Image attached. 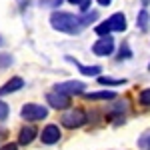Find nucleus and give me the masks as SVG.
<instances>
[{"mask_svg":"<svg viewBox=\"0 0 150 150\" xmlns=\"http://www.w3.org/2000/svg\"><path fill=\"white\" fill-rule=\"evenodd\" d=\"M50 26L58 30V32H64V34H80L82 24L80 18L72 12H62V10H54L50 14Z\"/></svg>","mask_w":150,"mask_h":150,"instance_id":"obj_1","label":"nucleus"},{"mask_svg":"<svg viewBox=\"0 0 150 150\" xmlns=\"http://www.w3.org/2000/svg\"><path fill=\"white\" fill-rule=\"evenodd\" d=\"M86 122H88V116L82 108H66L64 114L60 116V124L64 128H70V130L84 126Z\"/></svg>","mask_w":150,"mask_h":150,"instance_id":"obj_2","label":"nucleus"},{"mask_svg":"<svg viewBox=\"0 0 150 150\" xmlns=\"http://www.w3.org/2000/svg\"><path fill=\"white\" fill-rule=\"evenodd\" d=\"M20 116H22V120H26V122H40V120H44L48 116V108L42 106V104L28 102V104L22 106Z\"/></svg>","mask_w":150,"mask_h":150,"instance_id":"obj_3","label":"nucleus"},{"mask_svg":"<svg viewBox=\"0 0 150 150\" xmlns=\"http://www.w3.org/2000/svg\"><path fill=\"white\" fill-rule=\"evenodd\" d=\"M52 90H56V92H62L66 94V96H78V94H84V90H86V84L80 80H66V82H58V84H54V88Z\"/></svg>","mask_w":150,"mask_h":150,"instance_id":"obj_4","label":"nucleus"},{"mask_svg":"<svg viewBox=\"0 0 150 150\" xmlns=\"http://www.w3.org/2000/svg\"><path fill=\"white\" fill-rule=\"evenodd\" d=\"M114 42H116V40L110 34L98 36V40L92 44V52L96 54V56H110V54L114 52V48H116Z\"/></svg>","mask_w":150,"mask_h":150,"instance_id":"obj_5","label":"nucleus"},{"mask_svg":"<svg viewBox=\"0 0 150 150\" xmlns=\"http://www.w3.org/2000/svg\"><path fill=\"white\" fill-rule=\"evenodd\" d=\"M126 106L128 102L126 100H116L112 106H110V110L106 112V120H110L112 124H122L124 122V118H126Z\"/></svg>","mask_w":150,"mask_h":150,"instance_id":"obj_6","label":"nucleus"},{"mask_svg":"<svg viewBox=\"0 0 150 150\" xmlns=\"http://www.w3.org/2000/svg\"><path fill=\"white\" fill-rule=\"evenodd\" d=\"M46 104L50 108H54V110H66V108H70V104H72V98L66 96V94H62V92L52 90V92L46 94Z\"/></svg>","mask_w":150,"mask_h":150,"instance_id":"obj_7","label":"nucleus"},{"mask_svg":"<svg viewBox=\"0 0 150 150\" xmlns=\"http://www.w3.org/2000/svg\"><path fill=\"white\" fill-rule=\"evenodd\" d=\"M60 138H62V130H60L58 124H46V126L42 128V132H40V140H42V144H48V146L56 144Z\"/></svg>","mask_w":150,"mask_h":150,"instance_id":"obj_8","label":"nucleus"},{"mask_svg":"<svg viewBox=\"0 0 150 150\" xmlns=\"http://www.w3.org/2000/svg\"><path fill=\"white\" fill-rule=\"evenodd\" d=\"M38 136V130H36V126L30 122V124H24L22 128H20V132H18V144L20 146H28L32 140Z\"/></svg>","mask_w":150,"mask_h":150,"instance_id":"obj_9","label":"nucleus"},{"mask_svg":"<svg viewBox=\"0 0 150 150\" xmlns=\"http://www.w3.org/2000/svg\"><path fill=\"white\" fill-rule=\"evenodd\" d=\"M22 88H24V80L20 78V76H12L6 84H2V86H0V96H6V94L18 92V90H22Z\"/></svg>","mask_w":150,"mask_h":150,"instance_id":"obj_10","label":"nucleus"},{"mask_svg":"<svg viewBox=\"0 0 150 150\" xmlns=\"http://www.w3.org/2000/svg\"><path fill=\"white\" fill-rule=\"evenodd\" d=\"M108 24H110V30H112V32H124L128 28L126 16H124L122 12H114V14L108 18Z\"/></svg>","mask_w":150,"mask_h":150,"instance_id":"obj_11","label":"nucleus"},{"mask_svg":"<svg viewBox=\"0 0 150 150\" xmlns=\"http://www.w3.org/2000/svg\"><path fill=\"white\" fill-rule=\"evenodd\" d=\"M68 62H72V64H76L78 66V72L80 74H84V76H98L100 72H102V66H84V64H80V62H76V58L72 56H64Z\"/></svg>","mask_w":150,"mask_h":150,"instance_id":"obj_12","label":"nucleus"},{"mask_svg":"<svg viewBox=\"0 0 150 150\" xmlns=\"http://www.w3.org/2000/svg\"><path fill=\"white\" fill-rule=\"evenodd\" d=\"M88 100H116L114 90H100V92H86L84 94Z\"/></svg>","mask_w":150,"mask_h":150,"instance_id":"obj_13","label":"nucleus"},{"mask_svg":"<svg viewBox=\"0 0 150 150\" xmlns=\"http://www.w3.org/2000/svg\"><path fill=\"white\" fill-rule=\"evenodd\" d=\"M136 26L140 28V32H146L150 26V12L146 8L138 10V16H136Z\"/></svg>","mask_w":150,"mask_h":150,"instance_id":"obj_14","label":"nucleus"},{"mask_svg":"<svg viewBox=\"0 0 150 150\" xmlns=\"http://www.w3.org/2000/svg\"><path fill=\"white\" fill-rule=\"evenodd\" d=\"M80 24H82V28H86V26H90L92 22H96L98 20V12L96 10H88V12H82L80 16Z\"/></svg>","mask_w":150,"mask_h":150,"instance_id":"obj_15","label":"nucleus"},{"mask_svg":"<svg viewBox=\"0 0 150 150\" xmlns=\"http://www.w3.org/2000/svg\"><path fill=\"white\" fill-rule=\"evenodd\" d=\"M98 84L102 86H124L126 80L124 78H110V76H98Z\"/></svg>","mask_w":150,"mask_h":150,"instance_id":"obj_16","label":"nucleus"},{"mask_svg":"<svg viewBox=\"0 0 150 150\" xmlns=\"http://www.w3.org/2000/svg\"><path fill=\"white\" fill-rule=\"evenodd\" d=\"M118 60H128V58H132V50H130V44L128 42H122L120 48H118Z\"/></svg>","mask_w":150,"mask_h":150,"instance_id":"obj_17","label":"nucleus"},{"mask_svg":"<svg viewBox=\"0 0 150 150\" xmlns=\"http://www.w3.org/2000/svg\"><path fill=\"white\" fill-rule=\"evenodd\" d=\"M14 64V58H12L10 52H2L0 54V70H6Z\"/></svg>","mask_w":150,"mask_h":150,"instance_id":"obj_18","label":"nucleus"},{"mask_svg":"<svg viewBox=\"0 0 150 150\" xmlns=\"http://www.w3.org/2000/svg\"><path fill=\"white\" fill-rule=\"evenodd\" d=\"M94 32L98 36H106V34H110L112 30H110V24H108V20H102V22L98 24V26H94Z\"/></svg>","mask_w":150,"mask_h":150,"instance_id":"obj_19","label":"nucleus"},{"mask_svg":"<svg viewBox=\"0 0 150 150\" xmlns=\"http://www.w3.org/2000/svg\"><path fill=\"white\" fill-rule=\"evenodd\" d=\"M138 148L140 150H150V132L142 134V136L138 138Z\"/></svg>","mask_w":150,"mask_h":150,"instance_id":"obj_20","label":"nucleus"},{"mask_svg":"<svg viewBox=\"0 0 150 150\" xmlns=\"http://www.w3.org/2000/svg\"><path fill=\"white\" fill-rule=\"evenodd\" d=\"M64 0H38V6H44V8H58Z\"/></svg>","mask_w":150,"mask_h":150,"instance_id":"obj_21","label":"nucleus"},{"mask_svg":"<svg viewBox=\"0 0 150 150\" xmlns=\"http://www.w3.org/2000/svg\"><path fill=\"white\" fill-rule=\"evenodd\" d=\"M138 102L142 104V106H150V88H144V90L138 94Z\"/></svg>","mask_w":150,"mask_h":150,"instance_id":"obj_22","label":"nucleus"},{"mask_svg":"<svg viewBox=\"0 0 150 150\" xmlns=\"http://www.w3.org/2000/svg\"><path fill=\"white\" fill-rule=\"evenodd\" d=\"M8 114H10V106L0 100V122H4V120L8 118Z\"/></svg>","mask_w":150,"mask_h":150,"instance_id":"obj_23","label":"nucleus"},{"mask_svg":"<svg viewBox=\"0 0 150 150\" xmlns=\"http://www.w3.org/2000/svg\"><path fill=\"white\" fill-rule=\"evenodd\" d=\"M90 6H92V0H82L80 4H78V8H80V14H82V12H88V10H90Z\"/></svg>","mask_w":150,"mask_h":150,"instance_id":"obj_24","label":"nucleus"},{"mask_svg":"<svg viewBox=\"0 0 150 150\" xmlns=\"http://www.w3.org/2000/svg\"><path fill=\"white\" fill-rule=\"evenodd\" d=\"M0 150H18V144L16 142H6V144H2Z\"/></svg>","mask_w":150,"mask_h":150,"instance_id":"obj_25","label":"nucleus"},{"mask_svg":"<svg viewBox=\"0 0 150 150\" xmlns=\"http://www.w3.org/2000/svg\"><path fill=\"white\" fill-rule=\"evenodd\" d=\"M6 136H8V132H6L4 128H0V142H2V140L6 138Z\"/></svg>","mask_w":150,"mask_h":150,"instance_id":"obj_26","label":"nucleus"},{"mask_svg":"<svg viewBox=\"0 0 150 150\" xmlns=\"http://www.w3.org/2000/svg\"><path fill=\"white\" fill-rule=\"evenodd\" d=\"M98 4H100V6H110L112 0H98Z\"/></svg>","mask_w":150,"mask_h":150,"instance_id":"obj_27","label":"nucleus"},{"mask_svg":"<svg viewBox=\"0 0 150 150\" xmlns=\"http://www.w3.org/2000/svg\"><path fill=\"white\" fill-rule=\"evenodd\" d=\"M66 2H68V4H72V6H78L82 0H66Z\"/></svg>","mask_w":150,"mask_h":150,"instance_id":"obj_28","label":"nucleus"},{"mask_svg":"<svg viewBox=\"0 0 150 150\" xmlns=\"http://www.w3.org/2000/svg\"><path fill=\"white\" fill-rule=\"evenodd\" d=\"M2 44H4V36H0V46H2Z\"/></svg>","mask_w":150,"mask_h":150,"instance_id":"obj_29","label":"nucleus"},{"mask_svg":"<svg viewBox=\"0 0 150 150\" xmlns=\"http://www.w3.org/2000/svg\"><path fill=\"white\" fill-rule=\"evenodd\" d=\"M148 72H150V62H148Z\"/></svg>","mask_w":150,"mask_h":150,"instance_id":"obj_30","label":"nucleus"}]
</instances>
